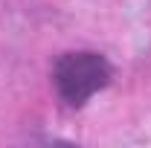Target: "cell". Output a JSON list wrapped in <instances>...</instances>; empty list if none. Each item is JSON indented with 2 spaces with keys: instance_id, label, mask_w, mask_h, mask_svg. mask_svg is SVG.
<instances>
[{
  "instance_id": "1",
  "label": "cell",
  "mask_w": 151,
  "mask_h": 148,
  "mask_svg": "<svg viewBox=\"0 0 151 148\" xmlns=\"http://www.w3.org/2000/svg\"><path fill=\"white\" fill-rule=\"evenodd\" d=\"M52 78L58 96L67 105L78 108L111 81V64L99 52H67L58 58Z\"/></svg>"
}]
</instances>
